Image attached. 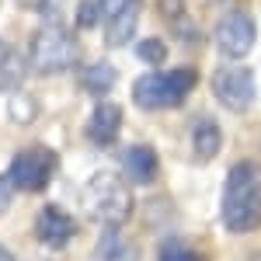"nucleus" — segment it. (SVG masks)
Listing matches in <instances>:
<instances>
[{
    "label": "nucleus",
    "mask_w": 261,
    "mask_h": 261,
    "mask_svg": "<svg viewBox=\"0 0 261 261\" xmlns=\"http://www.w3.org/2000/svg\"><path fill=\"white\" fill-rule=\"evenodd\" d=\"M223 223L233 233L261 226V164L241 161L230 167L223 185Z\"/></svg>",
    "instance_id": "f257e3e1"
},
{
    "label": "nucleus",
    "mask_w": 261,
    "mask_h": 261,
    "mask_svg": "<svg viewBox=\"0 0 261 261\" xmlns=\"http://www.w3.org/2000/svg\"><path fill=\"white\" fill-rule=\"evenodd\" d=\"M81 202H84V213L91 216V220L105 223V226H119V223L129 220V213H133V192H129V185L115 174V171H98V174H91L87 185H84L81 192Z\"/></svg>",
    "instance_id": "f03ea898"
},
{
    "label": "nucleus",
    "mask_w": 261,
    "mask_h": 261,
    "mask_svg": "<svg viewBox=\"0 0 261 261\" xmlns=\"http://www.w3.org/2000/svg\"><path fill=\"white\" fill-rule=\"evenodd\" d=\"M199 84V73L192 66L178 70H164V73H143L133 84V101L146 112H164V108H178L181 101L192 94V87Z\"/></svg>",
    "instance_id": "7ed1b4c3"
},
{
    "label": "nucleus",
    "mask_w": 261,
    "mask_h": 261,
    "mask_svg": "<svg viewBox=\"0 0 261 261\" xmlns=\"http://www.w3.org/2000/svg\"><path fill=\"white\" fill-rule=\"evenodd\" d=\"M81 60V45L77 39L60 28V24H45L32 35V45H28V66L35 73H66L73 70Z\"/></svg>",
    "instance_id": "20e7f679"
},
{
    "label": "nucleus",
    "mask_w": 261,
    "mask_h": 261,
    "mask_svg": "<svg viewBox=\"0 0 261 261\" xmlns=\"http://www.w3.org/2000/svg\"><path fill=\"white\" fill-rule=\"evenodd\" d=\"M53 171H56V157L35 146V150H21L11 161L7 181H11V188H21V192H42L53 178Z\"/></svg>",
    "instance_id": "39448f33"
},
{
    "label": "nucleus",
    "mask_w": 261,
    "mask_h": 261,
    "mask_svg": "<svg viewBox=\"0 0 261 261\" xmlns=\"http://www.w3.org/2000/svg\"><path fill=\"white\" fill-rule=\"evenodd\" d=\"M254 39H258V28L247 11H230L216 24V49L226 60H244L254 49Z\"/></svg>",
    "instance_id": "423d86ee"
},
{
    "label": "nucleus",
    "mask_w": 261,
    "mask_h": 261,
    "mask_svg": "<svg viewBox=\"0 0 261 261\" xmlns=\"http://www.w3.org/2000/svg\"><path fill=\"white\" fill-rule=\"evenodd\" d=\"M213 94L223 108L244 112L254 101V77L247 66H220L213 70Z\"/></svg>",
    "instance_id": "0eeeda50"
},
{
    "label": "nucleus",
    "mask_w": 261,
    "mask_h": 261,
    "mask_svg": "<svg viewBox=\"0 0 261 261\" xmlns=\"http://www.w3.org/2000/svg\"><path fill=\"white\" fill-rule=\"evenodd\" d=\"M140 0H98V11L105 18V42L108 45H129L140 24Z\"/></svg>",
    "instance_id": "6e6552de"
},
{
    "label": "nucleus",
    "mask_w": 261,
    "mask_h": 261,
    "mask_svg": "<svg viewBox=\"0 0 261 261\" xmlns=\"http://www.w3.org/2000/svg\"><path fill=\"white\" fill-rule=\"evenodd\" d=\"M35 230H39V241L45 247H66L73 241V233H77V223H73V216L66 209L45 205L39 213V220H35Z\"/></svg>",
    "instance_id": "1a4fd4ad"
},
{
    "label": "nucleus",
    "mask_w": 261,
    "mask_h": 261,
    "mask_svg": "<svg viewBox=\"0 0 261 261\" xmlns=\"http://www.w3.org/2000/svg\"><path fill=\"white\" fill-rule=\"evenodd\" d=\"M119 129H122V108L115 101H98L91 112V122H87V140L98 143V146H112L119 140Z\"/></svg>",
    "instance_id": "9d476101"
},
{
    "label": "nucleus",
    "mask_w": 261,
    "mask_h": 261,
    "mask_svg": "<svg viewBox=\"0 0 261 261\" xmlns=\"http://www.w3.org/2000/svg\"><path fill=\"white\" fill-rule=\"evenodd\" d=\"M122 167H125V174L129 181H136V185H150V181L157 178V153L150 150V146H129L125 153H122Z\"/></svg>",
    "instance_id": "9b49d317"
},
{
    "label": "nucleus",
    "mask_w": 261,
    "mask_h": 261,
    "mask_svg": "<svg viewBox=\"0 0 261 261\" xmlns=\"http://www.w3.org/2000/svg\"><path fill=\"white\" fill-rule=\"evenodd\" d=\"M223 146V129L216 119H195V129H192V150H195V161H213Z\"/></svg>",
    "instance_id": "f8f14e48"
},
{
    "label": "nucleus",
    "mask_w": 261,
    "mask_h": 261,
    "mask_svg": "<svg viewBox=\"0 0 261 261\" xmlns=\"http://www.w3.org/2000/svg\"><path fill=\"white\" fill-rule=\"evenodd\" d=\"M24 73H28V60L21 56L14 45H7V42L0 39V91L18 87L24 81Z\"/></svg>",
    "instance_id": "ddd939ff"
},
{
    "label": "nucleus",
    "mask_w": 261,
    "mask_h": 261,
    "mask_svg": "<svg viewBox=\"0 0 261 261\" xmlns=\"http://www.w3.org/2000/svg\"><path fill=\"white\" fill-rule=\"evenodd\" d=\"M81 84H84V91H91L94 98H101V94H108L115 87V66L112 63H91L81 73Z\"/></svg>",
    "instance_id": "4468645a"
},
{
    "label": "nucleus",
    "mask_w": 261,
    "mask_h": 261,
    "mask_svg": "<svg viewBox=\"0 0 261 261\" xmlns=\"http://www.w3.org/2000/svg\"><path fill=\"white\" fill-rule=\"evenodd\" d=\"M98 258L101 261H136V251H133V247H129V244L112 230V233L98 244Z\"/></svg>",
    "instance_id": "2eb2a0df"
},
{
    "label": "nucleus",
    "mask_w": 261,
    "mask_h": 261,
    "mask_svg": "<svg viewBox=\"0 0 261 261\" xmlns=\"http://www.w3.org/2000/svg\"><path fill=\"white\" fill-rule=\"evenodd\" d=\"M157 261H199V254H195L185 241H164Z\"/></svg>",
    "instance_id": "dca6fc26"
},
{
    "label": "nucleus",
    "mask_w": 261,
    "mask_h": 261,
    "mask_svg": "<svg viewBox=\"0 0 261 261\" xmlns=\"http://www.w3.org/2000/svg\"><path fill=\"white\" fill-rule=\"evenodd\" d=\"M140 60L143 63H150V66H161L164 60H167V45H164L161 39H146V42H140Z\"/></svg>",
    "instance_id": "f3484780"
},
{
    "label": "nucleus",
    "mask_w": 261,
    "mask_h": 261,
    "mask_svg": "<svg viewBox=\"0 0 261 261\" xmlns=\"http://www.w3.org/2000/svg\"><path fill=\"white\" fill-rule=\"evenodd\" d=\"M7 115H11V119H18V122H28L32 115H35V101L24 98V94H14L11 105H7Z\"/></svg>",
    "instance_id": "a211bd4d"
},
{
    "label": "nucleus",
    "mask_w": 261,
    "mask_h": 261,
    "mask_svg": "<svg viewBox=\"0 0 261 261\" xmlns=\"http://www.w3.org/2000/svg\"><path fill=\"white\" fill-rule=\"evenodd\" d=\"M157 11H161L171 24H178L181 18H188V14H185V0H157Z\"/></svg>",
    "instance_id": "6ab92c4d"
},
{
    "label": "nucleus",
    "mask_w": 261,
    "mask_h": 261,
    "mask_svg": "<svg viewBox=\"0 0 261 261\" xmlns=\"http://www.w3.org/2000/svg\"><path fill=\"white\" fill-rule=\"evenodd\" d=\"M98 18H101L98 0H87V4H81V24H84V28H91V24H94Z\"/></svg>",
    "instance_id": "aec40b11"
},
{
    "label": "nucleus",
    "mask_w": 261,
    "mask_h": 261,
    "mask_svg": "<svg viewBox=\"0 0 261 261\" xmlns=\"http://www.w3.org/2000/svg\"><path fill=\"white\" fill-rule=\"evenodd\" d=\"M11 192H14V188H11V181L0 174V216H4V213H7V205H11Z\"/></svg>",
    "instance_id": "412c9836"
},
{
    "label": "nucleus",
    "mask_w": 261,
    "mask_h": 261,
    "mask_svg": "<svg viewBox=\"0 0 261 261\" xmlns=\"http://www.w3.org/2000/svg\"><path fill=\"white\" fill-rule=\"evenodd\" d=\"M0 261H14V254H11V251H7L4 244H0Z\"/></svg>",
    "instance_id": "4be33fe9"
}]
</instances>
